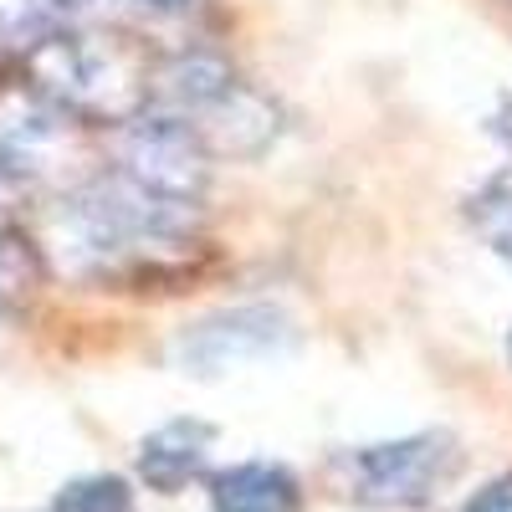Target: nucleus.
Listing matches in <instances>:
<instances>
[{"instance_id":"f257e3e1","label":"nucleus","mask_w":512,"mask_h":512,"mask_svg":"<svg viewBox=\"0 0 512 512\" xmlns=\"http://www.w3.org/2000/svg\"><path fill=\"white\" fill-rule=\"evenodd\" d=\"M149 62L128 36L52 31L31 52V93H41L67 118L134 123L149 108Z\"/></svg>"},{"instance_id":"f03ea898","label":"nucleus","mask_w":512,"mask_h":512,"mask_svg":"<svg viewBox=\"0 0 512 512\" xmlns=\"http://www.w3.org/2000/svg\"><path fill=\"white\" fill-rule=\"evenodd\" d=\"M118 175L134 180L149 195H159V200L195 205L205 180H210V149L190 134L185 123L164 118V113H139L123 128Z\"/></svg>"},{"instance_id":"7ed1b4c3","label":"nucleus","mask_w":512,"mask_h":512,"mask_svg":"<svg viewBox=\"0 0 512 512\" xmlns=\"http://www.w3.org/2000/svg\"><path fill=\"white\" fill-rule=\"evenodd\" d=\"M287 344H292V323L277 308H231V313L195 323L175 354L190 374H226L256 359H272Z\"/></svg>"},{"instance_id":"20e7f679","label":"nucleus","mask_w":512,"mask_h":512,"mask_svg":"<svg viewBox=\"0 0 512 512\" xmlns=\"http://www.w3.org/2000/svg\"><path fill=\"white\" fill-rule=\"evenodd\" d=\"M72 154V118L41 93H16L0 103V175L41 180Z\"/></svg>"},{"instance_id":"39448f33","label":"nucleus","mask_w":512,"mask_h":512,"mask_svg":"<svg viewBox=\"0 0 512 512\" xmlns=\"http://www.w3.org/2000/svg\"><path fill=\"white\" fill-rule=\"evenodd\" d=\"M456 466V451L446 436H410L390 446H369L354 461L359 492L374 502H420Z\"/></svg>"},{"instance_id":"423d86ee","label":"nucleus","mask_w":512,"mask_h":512,"mask_svg":"<svg viewBox=\"0 0 512 512\" xmlns=\"http://www.w3.org/2000/svg\"><path fill=\"white\" fill-rule=\"evenodd\" d=\"M210 441H216V431H210L205 420H169V425H159V431L144 436V446H139V477L154 492H180L190 477L205 472Z\"/></svg>"},{"instance_id":"0eeeda50","label":"nucleus","mask_w":512,"mask_h":512,"mask_svg":"<svg viewBox=\"0 0 512 512\" xmlns=\"http://www.w3.org/2000/svg\"><path fill=\"white\" fill-rule=\"evenodd\" d=\"M216 512H297V477L272 461H241L210 482Z\"/></svg>"},{"instance_id":"6e6552de","label":"nucleus","mask_w":512,"mask_h":512,"mask_svg":"<svg viewBox=\"0 0 512 512\" xmlns=\"http://www.w3.org/2000/svg\"><path fill=\"white\" fill-rule=\"evenodd\" d=\"M472 226L482 231V241L512 267V169L477 190V200H472Z\"/></svg>"},{"instance_id":"1a4fd4ad","label":"nucleus","mask_w":512,"mask_h":512,"mask_svg":"<svg viewBox=\"0 0 512 512\" xmlns=\"http://www.w3.org/2000/svg\"><path fill=\"white\" fill-rule=\"evenodd\" d=\"M128 502H134L128 482L98 472V477H77V482H67V487L57 492L52 512H128Z\"/></svg>"},{"instance_id":"9d476101","label":"nucleus","mask_w":512,"mask_h":512,"mask_svg":"<svg viewBox=\"0 0 512 512\" xmlns=\"http://www.w3.org/2000/svg\"><path fill=\"white\" fill-rule=\"evenodd\" d=\"M31 277H36V267H31V251H26L16 236L0 231V303H11V297H21V292L31 287Z\"/></svg>"},{"instance_id":"9b49d317","label":"nucleus","mask_w":512,"mask_h":512,"mask_svg":"<svg viewBox=\"0 0 512 512\" xmlns=\"http://www.w3.org/2000/svg\"><path fill=\"white\" fill-rule=\"evenodd\" d=\"M466 512H512V477H497L492 487H482L466 502Z\"/></svg>"},{"instance_id":"f8f14e48","label":"nucleus","mask_w":512,"mask_h":512,"mask_svg":"<svg viewBox=\"0 0 512 512\" xmlns=\"http://www.w3.org/2000/svg\"><path fill=\"white\" fill-rule=\"evenodd\" d=\"M139 6H149V11H185V6H195V0H139Z\"/></svg>"},{"instance_id":"ddd939ff","label":"nucleus","mask_w":512,"mask_h":512,"mask_svg":"<svg viewBox=\"0 0 512 512\" xmlns=\"http://www.w3.org/2000/svg\"><path fill=\"white\" fill-rule=\"evenodd\" d=\"M507 359H512V338H507Z\"/></svg>"},{"instance_id":"4468645a","label":"nucleus","mask_w":512,"mask_h":512,"mask_svg":"<svg viewBox=\"0 0 512 512\" xmlns=\"http://www.w3.org/2000/svg\"><path fill=\"white\" fill-rule=\"evenodd\" d=\"M0 180H6V175H0Z\"/></svg>"}]
</instances>
